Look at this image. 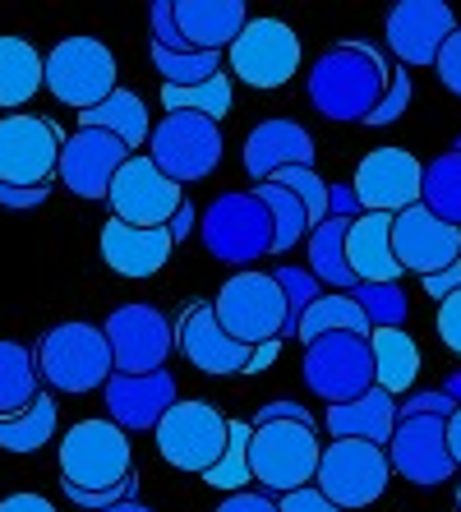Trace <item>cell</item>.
I'll return each instance as SVG.
<instances>
[{"mask_svg": "<svg viewBox=\"0 0 461 512\" xmlns=\"http://www.w3.org/2000/svg\"><path fill=\"white\" fill-rule=\"evenodd\" d=\"M70 134L47 116L10 111L0 116V185L14 190H42L60 171V148Z\"/></svg>", "mask_w": 461, "mask_h": 512, "instance_id": "obj_9", "label": "cell"}, {"mask_svg": "<svg viewBox=\"0 0 461 512\" xmlns=\"http://www.w3.org/2000/svg\"><path fill=\"white\" fill-rule=\"evenodd\" d=\"M346 227L351 222H342V217H328V222H319V227L309 231V273L319 277L323 286H332V291H351L355 286V273L351 263H346Z\"/></svg>", "mask_w": 461, "mask_h": 512, "instance_id": "obj_31", "label": "cell"}, {"mask_svg": "<svg viewBox=\"0 0 461 512\" xmlns=\"http://www.w3.org/2000/svg\"><path fill=\"white\" fill-rule=\"evenodd\" d=\"M130 148L107 130H74L60 148V185L74 199H107L116 171L130 162Z\"/></svg>", "mask_w": 461, "mask_h": 512, "instance_id": "obj_20", "label": "cell"}, {"mask_svg": "<svg viewBox=\"0 0 461 512\" xmlns=\"http://www.w3.org/2000/svg\"><path fill=\"white\" fill-rule=\"evenodd\" d=\"M0 512H56V503L42 499V494H10V499H0Z\"/></svg>", "mask_w": 461, "mask_h": 512, "instance_id": "obj_54", "label": "cell"}, {"mask_svg": "<svg viewBox=\"0 0 461 512\" xmlns=\"http://www.w3.org/2000/svg\"><path fill=\"white\" fill-rule=\"evenodd\" d=\"M277 420H291V425H309V429H314L309 406L296 402V397H272V402H263L259 416H254V425H277Z\"/></svg>", "mask_w": 461, "mask_h": 512, "instance_id": "obj_45", "label": "cell"}, {"mask_svg": "<svg viewBox=\"0 0 461 512\" xmlns=\"http://www.w3.org/2000/svg\"><path fill=\"white\" fill-rule=\"evenodd\" d=\"M213 310H217V323L226 328V337H236L249 351L263 342H286V296L272 273L245 268V273L226 277Z\"/></svg>", "mask_w": 461, "mask_h": 512, "instance_id": "obj_5", "label": "cell"}, {"mask_svg": "<svg viewBox=\"0 0 461 512\" xmlns=\"http://www.w3.org/2000/svg\"><path fill=\"white\" fill-rule=\"evenodd\" d=\"M388 74V60L369 42H337L309 70V102L328 120L365 125L388 93Z\"/></svg>", "mask_w": 461, "mask_h": 512, "instance_id": "obj_1", "label": "cell"}, {"mask_svg": "<svg viewBox=\"0 0 461 512\" xmlns=\"http://www.w3.org/2000/svg\"><path fill=\"white\" fill-rule=\"evenodd\" d=\"M365 213L360 199H355L351 185H328V217H342V222H355V217Z\"/></svg>", "mask_w": 461, "mask_h": 512, "instance_id": "obj_52", "label": "cell"}, {"mask_svg": "<svg viewBox=\"0 0 461 512\" xmlns=\"http://www.w3.org/2000/svg\"><path fill=\"white\" fill-rule=\"evenodd\" d=\"M351 190L365 213L397 217L420 203V194H425V167L406 148H374V153L360 157Z\"/></svg>", "mask_w": 461, "mask_h": 512, "instance_id": "obj_16", "label": "cell"}, {"mask_svg": "<svg viewBox=\"0 0 461 512\" xmlns=\"http://www.w3.org/2000/svg\"><path fill=\"white\" fill-rule=\"evenodd\" d=\"M148 19H153V47L190 51V42H185L180 28H176V0H157L153 10H148Z\"/></svg>", "mask_w": 461, "mask_h": 512, "instance_id": "obj_44", "label": "cell"}, {"mask_svg": "<svg viewBox=\"0 0 461 512\" xmlns=\"http://www.w3.org/2000/svg\"><path fill=\"white\" fill-rule=\"evenodd\" d=\"M79 130H107L116 134L125 148H143V143L153 139V120H148V107H143V97L130 93V88H116V93L93 111H79Z\"/></svg>", "mask_w": 461, "mask_h": 512, "instance_id": "obj_30", "label": "cell"}, {"mask_svg": "<svg viewBox=\"0 0 461 512\" xmlns=\"http://www.w3.org/2000/svg\"><path fill=\"white\" fill-rule=\"evenodd\" d=\"M457 291H461V263H452V268H443V273L425 277V296L438 300V305H443L448 296H457Z\"/></svg>", "mask_w": 461, "mask_h": 512, "instance_id": "obj_51", "label": "cell"}, {"mask_svg": "<svg viewBox=\"0 0 461 512\" xmlns=\"http://www.w3.org/2000/svg\"><path fill=\"white\" fill-rule=\"evenodd\" d=\"M272 185H282V190H291L300 203H305V213L309 222L319 227V222H328V180L319 176L314 167H286L272 176ZM309 227V231H314Z\"/></svg>", "mask_w": 461, "mask_h": 512, "instance_id": "obj_42", "label": "cell"}, {"mask_svg": "<svg viewBox=\"0 0 461 512\" xmlns=\"http://www.w3.org/2000/svg\"><path fill=\"white\" fill-rule=\"evenodd\" d=\"M107 512H153V508L139 503V499H125V503H116V508H107Z\"/></svg>", "mask_w": 461, "mask_h": 512, "instance_id": "obj_59", "label": "cell"}, {"mask_svg": "<svg viewBox=\"0 0 461 512\" xmlns=\"http://www.w3.org/2000/svg\"><path fill=\"white\" fill-rule=\"evenodd\" d=\"M176 351L185 360H190L199 374H245L249 360H254V351L249 346H240L236 337H226V328L217 323V310L213 300L208 305H190L185 310V319L176 323Z\"/></svg>", "mask_w": 461, "mask_h": 512, "instance_id": "obj_21", "label": "cell"}, {"mask_svg": "<svg viewBox=\"0 0 461 512\" xmlns=\"http://www.w3.org/2000/svg\"><path fill=\"white\" fill-rule=\"evenodd\" d=\"M388 47L397 56V65L406 70H429L443 51L452 33H457V19L443 0H402V5H392L388 10Z\"/></svg>", "mask_w": 461, "mask_h": 512, "instance_id": "obj_18", "label": "cell"}, {"mask_svg": "<svg viewBox=\"0 0 461 512\" xmlns=\"http://www.w3.org/2000/svg\"><path fill=\"white\" fill-rule=\"evenodd\" d=\"M388 480H392L388 448L365 443V439H332L319 457L314 489H319L332 508L360 512V508H369V503L383 499Z\"/></svg>", "mask_w": 461, "mask_h": 512, "instance_id": "obj_6", "label": "cell"}, {"mask_svg": "<svg viewBox=\"0 0 461 512\" xmlns=\"http://www.w3.org/2000/svg\"><path fill=\"white\" fill-rule=\"evenodd\" d=\"M346 296L365 310L369 328H402L406 314H411V300L397 282H355Z\"/></svg>", "mask_w": 461, "mask_h": 512, "instance_id": "obj_39", "label": "cell"}, {"mask_svg": "<svg viewBox=\"0 0 461 512\" xmlns=\"http://www.w3.org/2000/svg\"><path fill=\"white\" fill-rule=\"evenodd\" d=\"M277 512H342V508H332L319 489L305 485V489H296V494H286V499L277 503Z\"/></svg>", "mask_w": 461, "mask_h": 512, "instance_id": "obj_49", "label": "cell"}, {"mask_svg": "<svg viewBox=\"0 0 461 512\" xmlns=\"http://www.w3.org/2000/svg\"><path fill=\"white\" fill-rule=\"evenodd\" d=\"M420 203L434 217L461 227V153L457 148H448V153L434 157L425 167V194H420Z\"/></svg>", "mask_w": 461, "mask_h": 512, "instance_id": "obj_35", "label": "cell"}, {"mask_svg": "<svg viewBox=\"0 0 461 512\" xmlns=\"http://www.w3.org/2000/svg\"><path fill=\"white\" fill-rule=\"evenodd\" d=\"M194 217H199V213H194L190 203H180V213L171 217V227H166V231H171V240H176V245H180V240H190V236H194Z\"/></svg>", "mask_w": 461, "mask_h": 512, "instance_id": "obj_55", "label": "cell"}, {"mask_svg": "<svg viewBox=\"0 0 461 512\" xmlns=\"http://www.w3.org/2000/svg\"><path fill=\"white\" fill-rule=\"evenodd\" d=\"M33 360H37V374L51 383V393H70V397L107 388V379L116 374L107 333H102L97 323H83V319L47 328L33 351Z\"/></svg>", "mask_w": 461, "mask_h": 512, "instance_id": "obj_2", "label": "cell"}, {"mask_svg": "<svg viewBox=\"0 0 461 512\" xmlns=\"http://www.w3.org/2000/svg\"><path fill=\"white\" fill-rule=\"evenodd\" d=\"M452 411H457V406L438 393V388H434V393H411V397H402V402H397V416H438V420H452Z\"/></svg>", "mask_w": 461, "mask_h": 512, "instance_id": "obj_47", "label": "cell"}, {"mask_svg": "<svg viewBox=\"0 0 461 512\" xmlns=\"http://www.w3.org/2000/svg\"><path fill=\"white\" fill-rule=\"evenodd\" d=\"M47 88V56L28 37H0V107H28Z\"/></svg>", "mask_w": 461, "mask_h": 512, "instance_id": "obj_28", "label": "cell"}, {"mask_svg": "<svg viewBox=\"0 0 461 512\" xmlns=\"http://www.w3.org/2000/svg\"><path fill=\"white\" fill-rule=\"evenodd\" d=\"M107 420H116L125 434L139 429H157L162 416L176 406V374L157 370V374H111L107 379Z\"/></svg>", "mask_w": 461, "mask_h": 512, "instance_id": "obj_22", "label": "cell"}, {"mask_svg": "<svg viewBox=\"0 0 461 512\" xmlns=\"http://www.w3.org/2000/svg\"><path fill=\"white\" fill-rule=\"evenodd\" d=\"M254 194H259L263 203H268V213H272V254H286V250H296L300 240L309 236V213H305V203L296 199L291 190H282V185H254Z\"/></svg>", "mask_w": 461, "mask_h": 512, "instance_id": "obj_36", "label": "cell"}, {"mask_svg": "<svg viewBox=\"0 0 461 512\" xmlns=\"http://www.w3.org/2000/svg\"><path fill=\"white\" fill-rule=\"evenodd\" d=\"M319 457L323 443L314 439L309 425H291V420H277V425H254V439H249V471L268 494H296V489L314 485L319 476Z\"/></svg>", "mask_w": 461, "mask_h": 512, "instance_id": "obj_7", "label": "cell"}, {"mask_svg": "<svg viewBox=\"0 0 461 512\" xmlns=\"http://www.w3.org/2000/svg\"><path fill=\"white\" fill-rule=\"evenodd\" d=\"M438 337H443V346H448V351H457V356H461V291L438 305Z\"/></svg>", "mask_w": 461, "mask_h": 512, "instance_id": "obj_48", "label": "cell"}, {"mask_svg": "<svg viewBox=\"0 0 461 512\" xmlns=\"http://www.w3.org/2000/svg\"><path fill=\"white\" fill-rule=\"evenodd\" d=\"M153 70L162 74L166 88H199L213 74H222V56L217 51H166L153 47Z\"/></svg>", "mask_w": 461, "mask_h": 512, "instance_id": "obj_37", "label": "cell"}, {"mask_svg": "<svg viewBox=\"0 0 461 512\" xmlns=\"http://www.w3.org/2000/svg\"><path fill=\"white\" fill-rule=\"evenodd\" d=\"M452 148H457V153H461V134H457V139H452Z\"/></svg>", "mask_w": 461, "mask_h": 512, "instance_id": "obj_60", "label": "cell"}, {"mask_svg": "<svg viewBox=\"0 0 461 512\" xmlns=\"http://www.w3.org/2000/svg\"><path fill=\"white\" fill-rule=\"evenodd\" d=\"M116 374H157L176 351V328L157 305H120L102 323Z\"/></svg>", "mask_w": 461, "mask_h": 512, "instance_id": "obj_13", "label": "cell"}, {"mask_svg": "<svg viewBox=\"0 0 461 512\" xmlns=\"http://www.w3.org/2000/svg\"><path fill=\"white\" fill-rule=\"evenodd\" d=\"M346 263L355 282H397L402 263L392 254V217L388 213H360L346 227Z\"/></svg>", "mask_w": 461, "mask_h": 512, "instance_id": "obj_26", "label": "cell"}, {"mask_svg": "<svg viewBox=\"0 0 461 512\" xmlns=\"http://www.w3.org/2000/svg\"><path fill=\"white\" fill-rule=\"evenodd\" d=\"M286 167H314V139H309L305 125H296V120H263V125H254L245 139V171L249 180H259V185H268L277 171Z\"/></svg>", "mask_w": 461, "mask_h": 512, "instance_id": "obj_24", "label": "cell"}, {"mask_svg": "<svg viewBox=\"0 0 461 512\" xmlns=\"http://www.w3.org/2000/svg\"><path fill=\"white\" fill-rule=\"evenodd\" d=\"M51 194V185H42V190H14V185H0V208H42Z\"/></svg>", "mask_w": 461, "mask_h": 512, "instance_id": "obj_53", "label": "cell"}, {"mask_svg": "<svg viewBox=\"0 0 461 512\" xmlns=\"http://www.w3.org/2000/svg\"><path fill=\"white\" fill-rule=\"evenodd\" d=\"M411 97H415V84H411V70L406 65H392L388 74V93H383L379 111L365 120V125H392V120H402L406 107H411Z\"/></svg>", "mask_w": 461, "mask_h": 512, "instance_id": "obj_43", "label": "cell"}, {"mask_svg": "<svg viewBox=\"0 0 461 512\" xmlns=\"http://www.w3.org/2000/svg\"><path fill=\"white\" fill-rule=\"evenodd\" d=\"M47 88L60 107L93 111L116 93V56L97 37H65L47 51Z\"/></svg>", "mask_w": 461, "mask_h": 512, "instance_id": "obj_11", "label": "cell"}, {"mask_svg": "<svg viewBox=\"0 0 461 512\" xmlns=\"http://www.w3.org/2000/svg\"><path fill=\"white\" fill-rule=\"evenodd\" d=\"M226 429H231V420L213 402L190 397V402L171 406L153 434H157V453H162L166 466H176L185 476H208L226 453Z\"/></svg>", "mask_w": 461, "mask_h": 512, "instance_id": "obj_8", "label": "cell"}, {"mask_svg": "<svg viewBox=\"0 0 461 512\" xmlns=\"http://www.w3.org/2000/svg\"><path fill=\"white\" fill-rule=\"evenodd\" d=\"M162 107L166 111H194V116H208V120H222L231 111V70L213 74L208 84L199 88H166L162 84Z\"/></svg>", "mask_w": 461, "mask_h": 512, "instance_id": "obj_40", "label": "cell"}, {"mask_svg": "<svg viewBox=\"0 0 461 512\" xmlns=\"http://www.w3.org/2000/svg\"><path fill=\"white\" fill-rule=\"evenodd\" d=\"M328 333H355V337H369L374 328H369V319H365V310L355 305L346 291H323L314 305L305 310V319H300V342H319V337H328Z\"/></svg>", "mask_w": 461, "mask_h": 512, "instance_id": "obj_33", "label": "cell"}, {"mask_svg": "<svg viewBox=\"0 0 461 512\" xmlns=\"http://www.w3.org/2000/svg\"><path fill=\"white\" fill-rule=\"evenodd\" d=\"M217 512H277V499H272V494H249V489H240V494H226V499L217 503Z\"/></svg>", "mask_w": 461, "mask_h": 512, "instance_id": "obj_50", "label": "cell"}, {"mask_svg": "<svg viewBox=\"0 0 461 512\" xmlns=\"http://www.w3.org/2000/svg\"><path fill=\"white\" fill-rule=\"evenodd\" d=\"M388 462L392 476L411 480V485H443V480L457 471L448 453V420L438 416H397V429H392L388 443Z\"/></svg>", "mask_w": 461, "mask_h": 512, "instance_id": "obj_17", "label": "cell"}, {"mask_svg": "<svg viewBox=\"0 0 461 512\" xmlns=\"http://www.w3.org/2000/svg\"><path fill=\"white\" fill-rule=\"evenodd\" d=\"M272 277H277V286H282V296H286V337H296L305 310L323 296L319 277L309 273V268H296V263H277V273H272Z\"/></svg>", "mask_w": 461, "mask_h": 512, "instance_id": "obj_41", "label": "cell"}, {"mask_svg": "<svg viewBox=\"0 0 461 512\" xmlns=\"http://www.w3.org/2000/svg\"><path fill=\"white\" fill-rule=\"evenodd\" d=\"M305 374L309 393L323 397L328 406H346V402H360L374 383V346L369 337H355V333H328L319 342L305 346Z\"/></svg>", "mask_w": 461, "mask_h": 512, "instance_id": "obj_10", "label": "cell"}, {"mask_svg": "<svg viewBox=\"0 0 461 512\" xmlns=\"http://www.w3.org/2000/svg\"><path fill=\"white\" fill-rule=\"evenodd\" d=\"M277 356H282V342H263V346H254V360H249V370H245V374H263Z\"/></svg>", "mask_w": 461, "mask_h": 512, "instance_id": "obj_56", "label": "cell"}, {"mask_svg": "<svg viewBox=\"0 0 461 512\" xmlns=\"http://www.w3.org/2000/svg\"><path fill=\"white\" fill-rule=\"evenodd\" d=\"M134 476V443L116 420H79L60 439V485L116 489Z\"/></svg>", "mask_w": 461, "mask_h": 512, "instance_id": "obj_3", "label": "cell"}, {"mask_svg": "<svg viewBox=\"0 0 461 512\" xmlns=\"http://www.w3.org/2000/svg\"><path fill=\"white\" fill-rule=\"evenodd\" d=\"M434 70H438V84L448 88L452 97H461V28L443 42V51H438L434 60Z\"/></svg>", "mask_w": 461, "mask_h": 512, "instance_id": "obj_46", "label": "cell"}, {"mask_svg": "<svg viewBox=\"0 0 461 512\" xmlns=\"http://www.w3.org/2000/svg\"><path fill=\"white\" fill-rule=\"evenodd\" d=\"M457 512H461V489H457Z\"/></svg>", "mask_w": 461, "mask_h": 512, "instance_id": "obj_61", "label": "cell"}, {"mask_svg": "<svg viewBox=\"0 0 461 512\" xmlns=\"http://www.w3.org/2000/svg\"><path fill=\"white\" fill-rule=\"evenodd\" d=\"M51 439H56V397H47V393L37 397L28 411L0 420V448L5 453H37Z\"/></svg>", "mask_w": 461, "mask_h": 512, "instance_id": "obj_34", "label": "cell"}, {"mask_svg": "<svg viewBox=\"0 0 461 512\" xmlns=\"http://www.w3.org/2000/svg\"><path fill=\"white\" fill-rule=\"evenodd\" d=\"M249 10L245 0H176V28L190 51H231L245 33Z\"/></svg>", "mask_w": 461, "mask_h": 512, "instance_id": "obj_25", "label": "cell"}, {"mask_svg": "<svg viewBox=\"0 0 461 512\" xmlns=\"http://www.w3.org/2000/svg\"><path fill=\"white\" fill-rule=\"evenodd\" d=\"M448 453H452V466L461 471V406L452 411V420H448Z\"/></svg>", "mask_w": 461, "mask_h": 512, "instance_id": "obj_57", "label": "cell"}, {"mask_svg": "<svg viewBox=\"0 0 461 512\" xmlns=\"http://www.w3.org/2000/svg\"><path fill=\"white\" fill-rule=\"evenodd\" d=\"M438 393L448 397L452 406H461V370H457V374H448V379H443V388H438Z\"/></svg>", "mask_w": 461, "mask_h": 512, "instance_id": "obj_58", "label": "cell"}, {"mask_svg": "<svg viewBox=\"0 0 461 512\" xmlns=\"http://www.w3.org/2000/svg\"><path fill=\"white\" fill-rule=\"evenodd\" d=\"M369 346H374V383L402 402L415 388V374H420V351H415L411 333L406 328H374Z\"/></svg>", "mask_w": 461, "mask_h": 512, "instance_id": "obj_29", "label": "cell"}, {"mask_svg": "<svg viewBox=\"0 0 461 512\" xmlns=\"http://www.w3.org/2000/svg\"><path fill=\"white\" fill-rule=\"evenodd\" d=\"M249 439H254V425L231 420V429H226V453H222V462L203 476V485L222 489V494H240V489L254 480V471H249Z\"/></svg>", "mask_w": 461, "mask_h": 512, "instance_id": "obj_38", "label": "cell"}, {"mask_svg": "<svg viewBox=\"0 0 461 512\" xmlns=\"http://www.w3.org/2000/svg\"><path fill=\"white\" fill-rule=\"evenodd\" d=\"M97 245H102V263L111 273L134 277V282L162 273L171 250H176V240H171L166 227H130V222H116V217L102 227Z\"/></svg>", "mask_w": 461, "mask_h": 512, "instance_id": "obj_23", "label": "cell"}, {"mask_svg": "<svg viewBox=\"0 0 461 512\" xmlns=\"http://www.w3.org/2000/svg\"><path fill=\"white\" fill-rule=\"evenodd\" d=\"M107 203H111V213H116V222H130V227H171V217L180 213L185 194H180L176 180H166L157 171L153 157L134 153L116 171V180H111Z\"/></svg>", "mask_w": 461, "mask_h": 512, "instance_id": "obj_15", "label": "cell"}, {"mask_svg": "<svg viewBox=\"0 0 461 512\" xmlns=\"http://www.w3.org/2000/svg\"><path fill=\"white\" fill-rule=\"evenodd\" d=\"M323 429H328L332 439H365V443H379V448H388V443H392V429H397V397L383 393V388H369L360 402L328 406Z\"/></svg>", "mask_w": 461, "mask_h": 512, "instance_id": "obj_27", "label": "cell"}, {"mask_svg": "<svg viewBox=\"0 0 461 512\" xmlns=\"http://www.w3.org/2000/svg\"><path fill=\"white\" fill-rule=\"evenodd\" d=\"M231 74L249 88H282L300 70V37L282 19H249L236 47L226 51Z\"/></svg>", "mask_w": 461, "mask_h": 512, "instance_id": "obj_14", "label": "cell"}, {"mask_svg": "<svg viewBox=\"0 0 461 512\" xmlns=\"http://www.w3.org/2000/svg\"><path fill=\"white\" fill-rule=\"evenodd\" d=\"M148 157L157 162V171L166 180L190 185V180H203L217 171V162H222V130H217V120L194 116V111H166L153 125Z\"/></svg>", "mask_w": 461, "mask_h": 512, "instance_id": "obj_12", "label": "cell"}, {"mask_svg": "<svg viewBox=\"0 0 461 512\" xmlns=\"http://www.w3.org/2000/svg\"><path fill=\"white\" fill-rule=\"evenodd\" d=\"M392 254L402 263V273H443V268L461 263V227L434 217L425 203H415V208L392 217Z\"/></svg>", "mask_w": 461, "mask_h": 512, "instance_id": "obj_19", "label": "cell"}, {"mask_svg": "<svg viewBox=\"0 0 461 512\" xmlns=\"http://www.w3.org/2000/svg\"><path fill=\"white\" fill-rule=\"evenodd\" d=\"M203 245L222 263L249 268L272 254V213L254 190H226L203 208Z\"/></svg>", "mask_w": 461, "mask_h": 512, "instance_id": "obj_4", "label": "cell"}, {"mask_svg": "<svg viewBox=\"0 0 461 512\" xmlns=\"http://www.w3.org/2000/svg\"><path fill=\"white\" fill-rule=\"evenodd\" d=\"M37 360L28 346L19 342H5L0 337V420H10L19 416V411H28V406L37 402Z\"/></svg>", "mask_w": 461, "mask_h": 512, "instance_id": "obj_32", "label": "cell"}]
</instances>
